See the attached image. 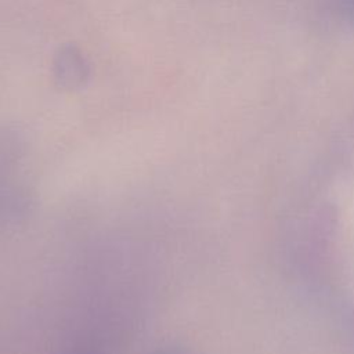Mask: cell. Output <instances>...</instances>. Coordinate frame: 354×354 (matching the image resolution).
I'll return each mask as SVG.
<instances>
[{"instance_id": "obj_1", "label": "cell", "mask_w": 354, "mask_h": 354, "mask_svg": "<svg viewBox=\"0 0 354 354\" xmlns=\"http://www.w3.org/2000/svg\"><path fill=\"white\" fill-rule=\"evenodd\" d=\"M54 76L58 86L66 90L82 88L90 76V65L75 46H64L54 58Z\"/></svg>"}, {"instance_id": "obj_2", "label": "cell", "mask_w": 354, "mask_h": 354, "mask_svg": "<svg viewBox=\"0 0 354 354\" xmlns=\"http://www.w3.org/2000/svg\"><path fill=\"white\" fill-rule=\"evenodd\" d=\"M152 354H187V353L183 351L181 348H177V347H163V348H159V350L153 351Z\"/></svg>"}]
</instances>
